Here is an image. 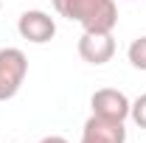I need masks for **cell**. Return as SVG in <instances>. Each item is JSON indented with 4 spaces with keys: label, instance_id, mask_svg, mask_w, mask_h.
<instances>
[{
    "label": "cell",
    "instance_id": "1",
    "mask_svg": "<svg viewBox=\"0 0 146 143\" xmlns=\"http://www.w3.org/2000/svg\"><path fill=\"white\" fill-rule=\"evenodd\" d=\"M59 17L79 23L84 31H112L118 25L115 0H51Z\"/></svg>",
    "mask_w": 146,
    "mask_h": 143
},
{
    "label": "cell",
    "instance_id": "6",
    "mask_svg": "<svg viewBox=\"0 0 146 143\" xmlns=\"http://www.w3.org/2000/svg\"><path fill=\"white\" fill-rule=\"evenodd\" d=\"M82 143H127L124 121H107V118L90 115L82 129Z\"/></svg>",
    "mask_w": 146,
    "mask_h": 143
},
{
    "label": "cell",
    "instance_id": "2",
    "mask_svg": "<svg viewBox=\"0 0 146 143\" xmlns=\"http://www.w3.org/2000/svg\"><path fill=\"white\" fill-rule=\"evenodd\" d=\"M28 76V59L20 48H0V101L14 98Z\"/></svg>",
    "mask_w": 146,
    "mask_h": 143
},
{
    "label": "cell",
    "instance_id": "7",
    "mask_svg": "<svg viewBox=\"0 0 146 143\" xmlns=\"http://www.w3.org/2000/svg\"><path fill=\"white\" fill-rule=\"evenodd\" d=\"M129 65L132 68H138V70H146V36H138L132 45H129Z\"/></svg>",
    "mask_w": 146,
    "mask_h": 143
},
{
    "label": "cell",
    "instance_id": "9",
    "mask_svg": "<svg viewBox=\"0 0 146 143\" xmlns=\"http://www.w3.org/2000/svg\"><path fill=\"white\" fill-rule=\"evenodd\" d=\"M36 143H68L62 135H48V138H42V140H36Z\"/></svg>",
    "mask_w": 146,
    "mask_h": 143
},
{
    "label": "cell",
    "instance_id": "5",
    "mask_svg": "<svg viewBox=\"0 0 146 143\" xmlns=\"http://www.w3.org/2000/svg\"><path fill=\"white\" fill-rule=\"evenodd\" d=\"M79 56L87 65H107L115 56L112 31H84L79 39Z\"/></svg>",
    "mask_w": 146,
    "mask_h": 143
},
{
    "label": "cell",
    "instance_id": "3",
    "mask_svg": "<svg viewBox=\"0 0 146 143\" xmlns=\"http://www.w3.org/2000/svg\"><path fill=\"white\" fill-rule=\"evenodd\" d=\"M17 31L23 39L34 42V45H45L51 42L56 34V23L48 11H39V9H31V11H23L17 20Z\"/></svg>",
    "mask_w": 146,
    "mask_h": 143
},
{
    "label": "cell",
    "instance_id": "10",
    "mask_svg": "<svg viewBox=\"0 0 146 143\" xmlns=\"http://www.w3.org/2000/svg\"><path fill=\"white\" fill-rule=\"evenodd\" d=\"M0 9H3V3H0Z\"/></svg>",
    "mask_w": 146,
    "mask_h": 143
},
{
    "label": "cell",
    "instance_id": "4",
    "mask_svg": "<svg viewBox=\"0 0 146 143\" xmlns=\"http://www.w3.org/2000/svg\"><path fill=\"white\" fill-rule=\"evenodd\" d=\"M90 107H93V115H98V118H107V121H127L132 101H129L121 90L101 87V90L93 93Z\"/></svg>",
    "mask_w": 146,
    "mask_h": 143
},
{
    "label": "cell",
    "instance_id": "8",
    "mask_svg": "<svg viewBox=\"0 0 146 143\" xmlns=\"http://www.w3.org/2000/svg\"><path fill=\"white\" fill-rule=\"evenodd\" d=\"M129 118L141 126V129H146V93H143V95H138V98L132 101V107H129Z\"/></svg>",
    "mask_w": 146,
    "mask_h": 143
}]
</instances>
